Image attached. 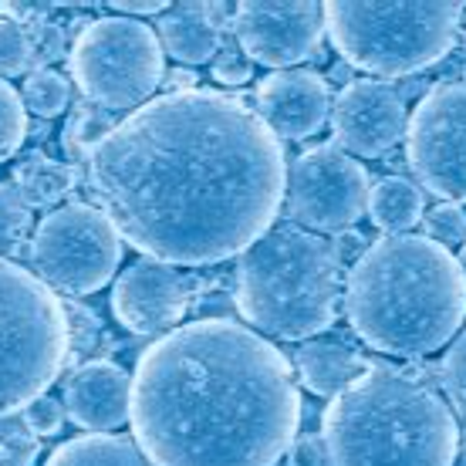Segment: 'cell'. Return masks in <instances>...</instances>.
Masks as SVG:
<instances>
[{"instance_id": "obj_14", "label": "cell", "mask_w": 466, "mask_h": 466, "mask_svg": "<svg viewBox=\"0 0 466 466\" xmlns=\"http://www.w3.org/2000/svg\"><path fill=\"white\" fill-rule=\"evenodd\" d=\"M331 108H335L331 126L345 152L375 159L406 136L409 118L402 95L385 82H372V78L349 82Z\"/></svg>"}, {"instance_id": "obj_15", "label": "cell", "mask_w": 466, "mask_h": 466, "mask_svg": "<svg viewBox=\"0 0 466 466\" xmlns=\"http://www.w3.org/2000/svg\"><path fill=\"white\" fill-rule=\"evenodd\" d=\"M257 116L278 139H308L325 126L331 95L321 75L308 68H284L260 78L254 92Z\"/></svg>"}, {"instance_id": "obj_35", "label": "cell", "mask_w": 466, "mask_h": 466, "mask_svg": "<svg viewBox=\"0 0 466 466\" xmlns=\"http://www.w3.org/2000/svg\"><path fill=\"white\" fill-rule=\"evenodd\" d=\"M335 247V254H339V260L341 264H355V260H359L361 254H365V237H361V233H355V230H345V233H339V244H331Z\"/></svg>"}, {"instance_id": "obj_8", "label": "cell", "mask_w": 466, "mask_h": 466, "mask_svg": "<svg viewBox=\"0 0 466 466\" xmlns=\"http://www.w3.org/2000/svg\"><path fill=\"white\" fill-rule=\"evenodd\" d=\"M71 75L88 102L108 112H136L163 85V41L142 21L118 14L98 17L75 37Z\"/></svg>"}, {"instance_id": "obj_32", "label": "cell", "mask_w": 466, "mask_h": 466, "mask_svg": "<svg viewBox=\"0 0 466 466\" xmlns=\"http://www.w3.org/2000/svg\"><path fill=\"white\" fill-rule=\"evenodd\" d=\"M31 47H35V55H41L45 61L61 58V55H65V35H61L58 24L35 21V27H31Z\"/></svg>"}, {"instance_id": "obj_7", "label": "cell", "mask_w": 466, "mask_h": 466, "mask_svg": "<svg viewBox=\"0 0 466 466\" xmlns=\"http://www.w3.org/2000/svg\"><path fill=\"white\" fill-rule=\"evenodd\" d=\"M68 355L58 294L27 268L0 257V416L45 396Z\"/></svg>"}, {"instance_id": "obj_17", "label": "cell", "mask_w": 466, "mask_h": 466, "mask_svg": "<svg viewBox=\"0 0 466 466\" xmlns=\"http://www.w3.org/2000/svg\"><path fill=\"white\" fill-rule=\"evenodd\" d=\"M227 14H233L227 4H173L159 17V41L183 65L213 61L223 45Z\"/></svg>"}, {"instance_id": "obj_13", "label": "cell", "mask_w": 466, "mask_h": 466, "mask_svg": "<svg viewBox=\"0 0 466 466\" xmlns=\"http://www.w3.org/2000/svg\"><path fill=\"white\" fill-rule=\"evenodd\" d=\"M197 288L199 280L187 270H176L163 260L142 257L118 274L116 288H112V311L136 335L173 331L187 315Z\"/></svg>"}, {"instance_id": "obj_29", "label": "cell", "mask_w": 466, "mask_h": 466, "mask_svg": "<svg viewBox=\"0 0 466 466\" xmlns=\"http://www.w3.org/2000/svg\"><path fill=\"white\" fill-rule=\"evenodd\" d=\"M426 237H430L432 244L440 247H450L460 244L466 237V213L453 203H443V207H436L432 213H426Z\"/></svg>"}, {"instance_id": "obj_25", "label": "cell", "mask_w": 466, "mask_h": 466, "mask_svg": "<svg viewBox=\"0 0 466 466\" xmlns=\"http://www.w3.org/2000/svg\"><path fill=\"white\" fill-rule=\"evenodd\" d=\"M24 136H27V108L24 98L17 95L11 82L0 78V163L11 159L21 149Z\"/></svg>"}, {"instance_id": "obj_5", "label": "cell", "mask_w": 466, "mask_h": 466, "mask_svg": "<svg viewBox=\"0 0 466 466\" xmlns=\"http://www.w3.org/2000/svg\"><path fill=\"white\" fill-rule=\"evenodd\" d=\"M341 294L335 247L298 223L270 227L237 264V311L268 339L304 341L328 331Z\"/></svg>"}, {"instance_id": "obj_1", "label": "cell", "mask_w": 466, "mask_h": 466, "mask_svg": "<svg viewBox=\"0 0 466 466\" xmlns=\"http://www.w3.org/2000/svg\"><path fill=\"white\" fill-rule=\"evenodd\" d=\"M88 187L128 247L203 268L244 254L274 227L288 159L240 98L189 88L116 122L88 156Z\"/></svg>"}, {"instance_id": "obj_38", "label": "cell", "mask_w": 466, "mask_h": 466, "mask_svg": "<svg viewBox=\"0 0 466 466\" xmlns=\"http://www.w3.org/2000/svg\"><path fill=\"white\" fill-rule=\"evenodd\" d=\"M456 260H460V268H463V274H466V240H463V250H460V257H456Z\"/></svg>"}, {"instance_id": "obj_37", "label": "cell", "mask_w": 466, "mask_h": 466, "mask_svg": "<svg viewBox=\"0 0 466 466\" xmlns=\"http://www.w3.org/2000/svg\"><path fill=\"white\" fill-rule=\"evenodd\" d=\"M331 78H335V82L345 88V85L351 82V68H349V65H335V68H331Z\"/></svg>"}, {"instance_id": "obj_2", "label": "cell", "mask_w": 466, "mask_h": 466, "mask_svg": "<svg viewBox=\"0 0 466 466\" xmlns=\"http://www.w3.org/2000/svg\"><path fill=\"white\" fill-rule=\"evenodd\" d=\"M128 422L152 466H278L301 422V392L278 345L207 318L139 355Z\"/></svg>"}, {"instance_id": "obj_3", "label": "cell", "mask_w": 466, "mask_h": 466, "mask_svg": "<svg viewBox=\"0 0 466 466\" xmlns=\"http://www.w3.org/2000/svg\"><path fill=\"white\" fill-rule=\"evenodd\" d=\"M345 308L369 349L422 359L463 325L466 274L430 237L389 233L351 264Z\"/></svg>"}, {"instance_id": "obj_19", "label": "cell", "mask_w": 466, "mask_h": 466, "mask_svg": "<svg viewBox=\"0 0 466 466\" xmlns=\"http://www.w3.org/2000/svg\"><path fill=\"white\" fill-rule=\"evenodd\" d=\"M45 466H152L139 446L112 432H85L61 443Z\"/></svg>"}, {"instance_id": "obj_16", "label": "cell", "mask_w": 466, "mask_h": 466, "mask_svg": "<svg viewBox=\"0 0 466 466\" xmlns=\"http://www.w3.org/2000/svg\"><path fill=\"white\" fill-rule=\"evenodd\" d=\"M132 379L116 361H88L65 385V409L85 430H116L128 416Z\"/></svg>"}, {"instance_id": "obj_21", "label": "cell", "mask_w": 466, "mask_h": 466, "mask_svg": "<svg viewBox=\"0 0 466 466\" xmlns=\"http://www.w3.org/2000/svg\"><path fill=\"white\" fill-rule=\"evenodd\" d=\"M14 183H17V193H21V199L27 207H51L65 193H71V187H75V169L47 159V156H31V159H24L17 166Z\"/></svg>"}, {"instance_id": "obj_23", "label": "cell", "mask_w": 466, "mask_h": 466, "mask_svg": "<svg viewBox=\"0 0 466 466\" xmlns=\"http://www.w3.org/2000/svg\"><path fill=\"white\" fill-rule=\"evenodd\" d=\"M116 128V118L108 116V108L98 106H78L71 112L68 126H65V149L71 156H92L95 146L106 139L108 132Z\"/></svg>"}, {"instance_id": "obj_34", "label": "cell", "mask_w": 466, "mask_h": 466, "mask_svg": "<svg viewBox=\"0 0 466 466\" xmlns=\"http://www.w3.org/2000/svg\"><path fill=\"white\" fill-rule=\"evenodd\" d=\"M173 4H166V0H116L112 4V11L118 14V17H132V21H139V17H163L166 11H169Z\"/></svg>"}, {"instance_id": "obj_9", "label": "cell", "mask_w": 466, "mask_h": 466, "mask_svg": "<svg viewBox=\"0 0 466 466\" xmlns=\"http://www.w3.org/2000/svg\"><path fill=\"white\" fill-rule=\"evenodd\" d=\"M31 260L51 291L92 294L116 278L122 237L98 207L65 203L37 223Z\"/></svg>"}, {"instance_id": "obj_10", "label": "cell", "mask_w": 466, "mask_h": 466, "mask_svg": "<svg viewBox=\"0 0 466 466\" xmlns=\"http://www.w3.org/2000/svg\"><path fill=\"white\" fill-rule=\"evenodd\" d=\"M294 220L311 233H345L369 210V173L339 142L301 152L288 173Z\"/></svg>"}, {"instance_id": "obj_18", "label": "cell", "mask_w": 466, "mask_h": 466, "mask_svg": "<svg viewBox=\"0 0 466 466\" xmlns=\"http://www.w3.org/2000/svg\"><path fill=\"white\" fill-rule=\"evenodd\" d=\"M369 369V359L339 341H308L298 351V372L308 392L335 399L341 389H349L361 372Z\"/></svg>"}, {"instance_id": "obj_11", "label": "cell", "mask_w": 466, "mask_h": 466, "mask_svg": "<svg viewBox=\"0 0 466 466\" xmlns=\"http://www.w3.org/2000/svg\"><path fill=\"white\" fill-rule=\"evenodd\" d=\"M409 166L422 187L466 203V85H436L406 126Z\"/></svg>"}, {"instance_id": "obj_31", "label": "cell", "mask_w": 466, "mask_h": 466, "mask_svg": "<svg viewBox=\"0 0 466 466\" xmlns=\"http://www.w3.org/2000/svg\"><path fill=\"white\" fill-rule=\"evenodd\" d=\"M24 420H27V426H31L37 436H55V432L61 430V422H65V409H61V402H55V399L41 396L37 402H31V406L24 409Z\"/></svg>"}, {"instance_id": "obj_6", "label": "cell", "mask_w": 466, "mask_h": 466, "mask_svg": "<svg viewBox=\"0 0 466 466\" xmlns=\"http://www.w3.org/2000/svg\"><path fill=\"white\" fill-rule=\"evenodd\" d=\"M460 4H325V31L349 68L385 78L436 65L456 41Z\"/></svg>"}, {"instance_id": "obj_22", "label": "cell", "mask_w": 466, "mask_h": 466, "mask_svg": "<svg viewBox=\"0 0 466 466\" xmlns=\"http://www.w3.org/2000/svg\"><path fill=\"white\" fill-rule=\"evenodd\" d=\"M21 98H24V108H31L35 116L55 118L68 108V98H71L68 78L58 75L55 68H37L27 75Z\"/></svg>"}, {"instance_id": "obj_24", "label": "cell", "mask_w": 466, "mask_h": 466, "mask_svg": "<svg viewBox=\"0 0 466 466\" xmlns=\"http://www.w3.org/2000/svg\"><path fill=\"white\" fill-rule=\"evenodd\" d=\"M37 453L41 440L21 412L0 416V466H35Z\"/></svg>"}, {"instance_id": "obj_33", "label": "cell", "mask_w": 466, "mask_h": 466, "mask_svg": "<svg viewBox=\"0 0 466 466\" xmlns=\"http://www.w3.org/2000/svg\"><path fill=\"white\" fill-rule=\"evenodd\" d=\"M288 463L291 466H321L325 463V443L315 440V436L294 440L291 450H288Z\"/></svg>"}, {"instance_id": "obj_28", "label": "cell", "mask_w": 466, "mask_h": 466, "mask_svg": "<svg viewBox=\"0 0 466 466\" xmlns=\"http://www.w3.org/2000/svg\"><path fill=\"white\" fill-rule=\"evenodd\" d=\"M443 389L456 412L466 420V331L450 345L443 359Z\"/></svg>"}, {"instance_id": "obj_26", "label": "cell", "mask_w": 466, "mask_h": 466, "mask_svg": "<svg viewBox=\"0 0 466 466\" xmlns=\"http://www.w3.org/2000/svg\"><path fill=\"white\" fill-rule=\"evenodd\" d=\"M27 230H31V207L17 189L0 183V257L17 250Z\"/></svg>"}, {"instance_id": "obj_27", "label": "cell", "mask_w": 466, "mask_h": 466, "mask_svg": "<svg viewBox=\"0 0 466 466\" xmlns=\"http://www.w3.org/2000/svg\"><path fill=\"white\" fill-rule=\"evenodd\" d=\"M31 58H35L31 35L21 24L0 17V78H17L21 71H27Z\"/></svg>"}, {"instance_id": "obj_39", "label": "cell", "mask_w": 466, "mask_h": 466, "mask_svg": "<svg viewBox=\"0 0 466 466\" xmlns=\"http://www.w3.org/2000/svg\"><path fill=\"white\" fill-rule=\"evenodd\" d=\"M463 75H466V68H463Z\"/></svg>"}, {"instance_id": "obj_30", "label": "cell", "mask_w": 466, "mask_h": 466, "mask_svg": "<svg viewBox=\"0 0 466 466\" xmlns=\"http://www.w3.org/2000/svg\"><path fill=\"white\" fill-rule=\"evenodd\" d=\"M210 75L220 85H247L254 78V61L247 58L240 47H227L213 58Z\"/></svg>"}, {"instance_id": "obj_20", "label": "cell", "mask_w": 466, "mask_h": 466, "mask_svg": "<svg viewBox=\"0 0 466 466\" xmlns=\"http://www.w3.org/2000/svg\"><path fill=\"white\" fill-rule=\"evenodd\" d=\"M369 217L379 230L399 233L422 220V189L402 176H385L372 187L369 197Z\"/></svg>"}, {"instance_id": "obj_12", "label": "cell", "mask_w": 466, "mask_h": 466, "mask_svg": "<svg viewBox=\"0 0 466 466\" xmlns=\"http://www.w3.org/2000/svg\"><path fill=\"white\" fill-rule=\"evenodd\" d=\"M233 35L250 61L284 71L321 51L325 7L311 0H244L233 7Z\"/></svg>"}, {"instance_id": "obj_4", "label": "cell", "mask_w": 466, "mask_h": 466, "mask_svg": "<svg viewBox=\"0 0 466 466\" xmlns=\"http://www.w3.org/2000/svg\"><path fill=\"white\" fill-rule=\"evenodd\" d=\"M321 443L331 466H453L460 430L420 365L369 361L328 402Z\"/></svg>"}, {"instance_id": "obj_36", "label": "cell", "mask_w": 466, "mask_h": 466, "mask_svg": "<svg viewBox=\"0 0 466 466\" xmlns=\"http://www.w3.org/2000/svg\"><path fill=\"white\" fill-rule=\"evenodd\" d=\"M0 14H4V21H14V24H21L35 14V7H27V4H0Z\"/></svg>"}]
</instances>
